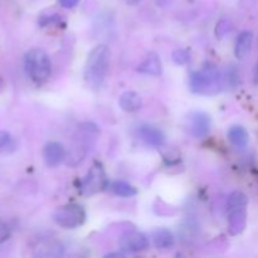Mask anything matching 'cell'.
<instances>
[{
	"instance_id": "cell-18",
	"label": "cell",
	"mask_w": 258,
	"mask_h": 258,
	"mask_svg": "<svg viewBox=\"0 0 258 258\" xmlns=\"http://www.w3.org/2000/svg\"><path fill=\"white\" fill-rule=\"evenodd\" d=\"M173 60L176 64H186L190 60V55L185 49H176L173 53Z\"/></svg>"
},
{
	"instance_id": "cell-22",
	"label": "cell",
	"mask_w": 258,
	"mask_h": 258,
	"mask_svg": "<svg viewBox=\"0 0 258 258\" xmlns=\"http://www.w3.org/2000/svg\"><path fill=\"white\" fill-rule=\"evenodd\" d=\"M231 28H232L231 24H229L227 20H221V22L218 23V27H217V32L222 29V32L218 34V37H223L224 34H227V33L231 30Z\"/></svg>"
},
{
	"instance_id": "cell-26",
	"label": "cell",
	"mask_w": 258,
	"mask_h": 258,
	"mask_svg": "<svg viewBox=\"0 0 258 258\" xmlns=\"http://www.w3.org/2000/svg\"><path fill=\"white\" fill-rule=\"evenodd\" d=\"M256 75H257V77H258V66H257V71H256Z\"/></svg>"
},
{
	"instance_id": "cell-20",
	"label": "cell",
	"mask_w": 258,
	"mask_h": 258,
	"mask_svg": "<svg viewBox=\"0 0 258 258\" xmlns=\"http://www.w3.org/2000/svg\"><path fill=\"white\" fill-rule=\"evenodd\" d=\"M12 141L13 138L9 133H7V131H0V153L7 150L10 146V144H12Z\"/></svg>"
},
{
	"instance_id": "cell-17",
	"label": "cell",
	"mask_w": 258,
	"mask_h": 258,
	"mask_svg": "<svg viewBox=\"0 0 258 258\" xmlns=\"http://www.w3.org/2000/svg\"><path fill=\"white\" fill-rule=\"evenodd\" d=\"M247 203H248V199L242 191H234L229 196L228 201H227V209L233 208V207L247 206Z\"/></svg>"
},
{
	"instance_id": "cell-13",
	"label": "cell",
	"mask_w": 258,
	"mask_h": 258,
	"mask_svg": "<svg viewBox=\"0 0 258 258\" xmlns=\"http://www.w3.org/2000/svg\"><path fill=\"white\" fill-rule=\"evenodd\" d=\"M138 70L139 72L145 73V75L159 76L161 73L160 58H159L158 54H155V53H150V54H148V57L143 60V63H140Z\"/></svg>"
},
{
	"instance_id": "cell-25",
	"label": "cell",
	"mask_w": 258,
	"mask_h": 258,
	"mask_svg": "<svg viewBox=\"0 0 258 258\" xmlns=\"http://www.w3.org/2000/svg\"><path fill=\"white\" fill-rule=\"evenodd\" d=\"M126 2H127V4H130V5H134V4H136V3H139V2H140V0H126Z\"/></svg>"
},
{
	"instance_id": "cell-6",
	"label": "cell",
	"mask_w": 258,
	"mask_h": 258,
	"mask_svg": "<svg viewBox=\"0 0 258 258\" xmlns=\"http://www.w3.org/2000/svg\"><path fill=\"white\" fill-rule=\"evenodd\" d=\"M120 248L126 253H138L145 251L149 246V241L145 234L140 232H127L120 238Z\"/></svg>"
},
{
	"instance_id": "cell-19",
	"label": "cell",
	"mask_w": 258,
	"mask_h": 258,
	"mask_svg": "<svg viewBox=\"0 0 258 258\" xmlns=\"http://www.w3.org/2000/svg\"><path fill=\"white\" fill-rule=\"evenodd\" d=\"M58 22H60V15L58 14H43L40 15L39 18V24L42 27H48V25H53V24H57Z\"/></svg>"
},
{
	"instance_id": "cell-14",
	"label": "cell",
	"mask_w": 258,
	"mask_h": 258,
	"mask_svg": "<svg viewBox=\"0 0 258 258\" xmlns=\"http://www.w3.org/2000/svg\"><path fill=\"white\" fill-rule=\"evenodd\" d=\"M228 139L232 145L238 149H244L248 145L249 135L243 126H232L228 131Z\"/></svg>"
},
{
	"instance_id": "cell-5",
	"label": "cell",
	"mask_w": 258,
	"mask_h": 258,
	"mask_svg": "<svg viewBox=\"0 0 258 258\" xmlns=\"http://www.w3.org/2000/svg\"><path fill=\"white\" fill-rule=\"evenodd\" d=\"M107 184V176L102 165L100 163H95L81 183V191L83 196H93L105 190Z\"/></svg>"
},
{
	"instance_id": "cell-3",
	"label": "cell",
	"mask_w": 258,
	"mask_h": 258,
	"mask_svg": "<svg viewBox=\"0 0 258 258\" xmlns=\"http://www.w3.org/2000/svg\"><path fill=\"white\" fill-rule=\"evenodd\" d=\"M190 88L201 95H214L221 91V75L213 67L197 71L190 76Z\"/></svg>"
},
{
	"instance_id": "cell-4",
	"label": "cell",
	"mask_w": 258,
	"mask_h": 258,
	"mask_svg": "<svg viewBox=\"0 0 258 258\" xmlns=\"http://www.w3.org/2000/svg\"><path fill=\"white\" fill-rule=\"evenodd\" d=\"M53 219L62 228L75 229L85 223L86 212L80 204L71 203L58 208L53 214Z\"/></svg>"
},
{
	"instance_id": "cell-9",
	"label": "cell",
	"mask_w": 258,
	"mask_h": 258,
	"mask_svg": "<svg viewBox=\"0 0 258 258\" xmlns=\"http://www.w3.org/2000/svg\"><path fill=\"white\" fill-rule=\"evenodd\" d=\"M211 130V118L204 112H193L189 117V131L196 138H204Z\"/></svg>"
},
{
	"instance_id": "cell-7",
	"label": "cell",
	"mask_w": 258,
	"mask_h": 258,
	"mask_svg": "<svg viewBox=\"0 0 258 258\" xmlns=\"http://www.w3.org/2000/svg\"><path fill=\"white\" fill-rule=\"evenodd\" d=\"M247 206L233 207L227 209L228 213V229L232 236L243 233L247 226Z\"/></svg>"
},
{
	"instance_id": "cell-2",
	"label": "cell",
	"mask_w": 258,
	"mask_h": 258,
	"mask_svg": "<svg viewBox=\"0 0 258 258\" xmlns=\"http://www.w3.org/2000/svg\"><path fill=\"white\" fill-rule=\"evenodd\" d=\"M24 67L28 77L37 85L47 82L52 73V63L49 57L40 48L28 50L24 57Z\"/></svg>"
},
{
	"instance_id": "cell-21",
	"label": "cell",
	"mask_w": 258,
	"mask_h": 258,
	"mask_svg": "<svg viewBox=\"0 0 258 258\" xmlns=\"http://www.w3.org/2000/svg\"><path fill=\"white\" fill-rule=\"evenodd\" d=\"M9 236H10L9 228H8V226L4 223V222L0 221V243L7 241V239L9 238Z\"/></svg>"
},
{
	"instance_id": "cell-11",
	"label": "cell",
	"mask_w": 258,
	"mask_h": 258,
	"mask_svg": "<svg viewBox=\"0 0 258 258\" xmlns=\"http://www.w3.org/2000/svg\"><path fill=\"white\" fill-rule=\"evenodd\" d=\"M118 105L126 112H135L141 108L143 100L139 93L134 92V91H126L118 98Z\"/></svg>"
},
{
	"instance_id": "cell-12",
	"label": "cell",
	"mask_w": 258,
	"mask_h": 258,
	"mask_svg": "<svg viewBox=\"0 0 258 258\" xmlns=\"http://www.w3.org/2000/svg\"><path fill=\"white\" fill-rule=\"evenodd\" d=\"M252 40H253V34L252 32H242L238 35L236 40V45H234V53H236V57L242 59V58L246 57L249 53L252 47Z\"/></svg>"
},
{
	"instance_id": "cell-23",
	"label": "cell",
	"mask_w": 258,
	"mask_h": 258,
	"mask_svg": "<svg viewBox=\"0 0 258 258\" xmlns=\"http://www.w3.org/2000/svg\"><path fill=\"white\" fill-rule=\"evenodd\" d=\"M58 3L60 4V7L66 8V9H72L80 3V0H58Z\"/></svg>"
},
{
	"instance_id": "cell-1",
	"label": "cell",
	"mask_w": 258,
	"mask_h": 258,
	"mask_svg": "<svg viewBox=\"0 0 258 258\" xmlns=\"http://www.w3.org/2000/svg\"><path fill=\"white\" fill-rule=\"evenodd\" d=\"M110 67V50L107 45L98 44L88 54L85 66V81L90 87L102 86Z\"/></svg>"
},
{
	"instance_id": "cell-10",
	"label": "cell",
	"mask_w": 258,
	"mask_h": 258,
	"mask_svg": "<svg viewBox=\"0 0 258 258\" xmlns=\"http://www.w3.org/2000/svg\"><path fill=\"white\" fill-rule=\"evenodd\" d=\"M139 135L140 138L145 141L148 145L155 146H163L165 143V136L161 133V130H159L158 127L153 125H143L139 128Z\"/></svg>"
},
{
	"instance_id": "cell-8",
	"label": "cell",
	"mask_w": 258,
	"mask_h": 258,
	"mask_svg": "<svg viewBox=\"0 0 258 258\" xmlns=\"http://www.w3.org/2000/svg\"><path fill=\"white\" fill-rule=\"evenodd\" d=\"M67 154H66L64 148L62 144L57 141H50L43 149V159H44L45 165L49 168H55L59 164L63 163Z\"/></svg>"
},
{
	"instance_id": "cell-24",
	"label": "cell",
	"mask_w": 258,
	"mask_h": 258,
	"mask_svg": "<svg viewBox=\"0 0 258 258\" xmlns=\"http://www.w3.org/2000/svg\"><path fill=\"white\" fill-rule=\"evenodd\" d=\"M4 86H5L4 80H3V77H2V76H0V93H2V91L4 90Z\"/></svg>"
},
{
	"instance_id": "cell-15",
	"label": "cell",
	"mask_w": 258,
	"mask_h": 258,
	"mask_svg": "<svg viewBox=\"0 0 258 258\" xmlns=\"http://www.w3.org/2000/svg\"><path fill=\"white\" fill-rule=\"evenodd\" d=\"M153 243L156 248L166 249L173 247L174 236L169 229L159 228L153 232Z\"/></svg>"
},
{
	"instance_id": "cell-16",
	"label": "cell",
	"mask_w": 258,
	"mask_h": 258,
	"mask_svg": "<svg viewBox=\"0 0 258 258\" xmlns=\"http://www.w3.org/2000/svg\"><path fill=\"white\" fill-rule=\"evenodd\" d=\"M111 190L118 197H122V198H131V197L136 196L138 190H136L135 186H133L131 184L126 183L123 180H117L113 181L111 184Z\"/></svg>"
}]
</instances>
